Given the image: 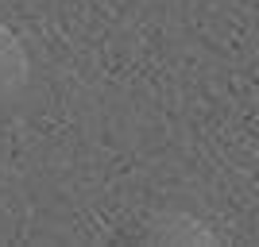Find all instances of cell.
Listing matches in <instances>:
<instances>
[{
	"label": "cell",
	"mask_w": 259,
	"mask_h": 247,
	"mask_svg": "<svg viewBox=\"0 0 259 247\" xmlns=\"http://www.w3.org/2000/svg\"><path fill=\"white\" fill-rule=\"evenodd\" d=\"M27 89H31V58L20 35L0 23V131L16 124V116L27 105Z\"/></svg>",
	"instance_id": "obj_1"
},
{
	"label": "cell",
	"mask_w": 259,
	"mask_h": 247,
	"mask_svg": "<svg viewBox=\"0 0 259 247\" xmlns=\"http://www.w3.org/2000/svg\"><path fill=\"white\" fill-rule=\"evenodd\" d=\"M120 239L128 243H213V228H205L201 220L194 216H182V213H159L151 220H140L132 224Z\"/></svg>",
	"instance_id": "obj_2"
}]
</instances>
